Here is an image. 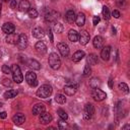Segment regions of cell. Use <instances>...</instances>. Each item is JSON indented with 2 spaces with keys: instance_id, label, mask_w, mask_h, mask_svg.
<instances>
[{
  "instance_id": "cell-1",
  "label": "cell",
  "mask_w": 130,
  "mask_h": 130,
  "mask_svg": "<svg viewBox=\"0 0 130 130\" xmlns=\"http://www.w3.org/2000/svg\"><path fill=\"white\" fill-rule=\"evenodd\" d=\"M52 86L49 85V84H43L39 87V89L37 90V95L39 98H42V99H47L49 98L51 94H52Z\"/></svg>"
},
{
  "instance_id": "cell-37",
  "label": "cell",
  "mask_w": 130,
  "mask_h": 130,
  "mask_svg": "<svg viewBox=\"0 0 130 130\" xmlns=\"http://www.w3.org/2000/svg\"><path fill=\"white\" fill-rule=\"evenodd\" d=\"M2 72L4 74H10L11 73V68L8 67V65H3L2 66Z\"/></svg>"
},
{
  "instance_id": "cell-40",
  "label": "cell",
  "mask_w": 130,
  "mask_h": 130,
  "mask_svg": "<svg viewBox=\"0 0 130 130\" xmlns=\"http://www.w3.org/2000/svg\"><path fill=\"white\" fill-rule=\"evenodd\" d=\"M3 85H5V86H12V82H11V80H9V79H4L3 80Z\"/></svg>"
},
{
  "instance_id": "cell-5",
  "label": "cell",
  "mask_w": 130,
  "mask_h": 130,
  "mask_svg": "<svg viewBox=\"0 0 130 130\" xmlns=\"http://www.w3.org/2000/svg\"><path fill=\"white\" fill-rule=\"evenodd\" d=\"M94 114V108L91 104H86L83 109V118L85 120H89Z\"/></svg>"
},
{
  "instance_id": "cell-38",
  "label": "cell",
  "mask_w": 130,
  "mask_h": 130,
  "mask_svg": "<svg viewBox=\"0 0 130 130\" xmlns=\"http://www.w3.org/2000/svg\"><path fill=\"white\" fill-rule=\"evenodd\" d=\"M58 125H59V128H60V129H64V128L67 127V123H66L65 120H63V119H61V120L58 122Z\"/></svg>"
},
{
  "instance_id": "cell-48",
  "label": "cell",
  "mask_w": 130,
  "mask_h": 130,
  "mask_svg": "<svg viewBox=\"0 0 130 130\" xmlns=\"http://www.w3.org/2000/svg\"><path fill=\"white\" fill-rule=\"evenodd\" d=\"M112 30H113V35H115V34H116V29H115L114 27H112Z\"/></svg>"
},
{
  "instance_id": "cell-49",
  "label": "cell",
  "mask_w": 130,
  "mask_h": 130,
  "mask_svg": "<svg viewBox=\"0 0 130 130\" xmlns=\"http://www.w3.org/2000/svg\"><path fill=\"white\" fill-rule=\"evenodd\" d=\"M3 2H8V1H10V0H2Z\"/></svg>"
},
{
  "instance_id": "cell-3",
  "label": "cell",
  "mask_w": 130,
  "mask_h": 130,
  "mask_svg": "<svg viewBox=\"0 0 130 130\" xmlns=\"http://www.w3.org/2000/svg\"><path fill=\"white\" fill-rule=\"evenodd\" d=\"M11 73H12V77H13V80L16 82V83H21L22 80H23V76H22V73L20 71V68L17 64H13L11 66Z\"/></svg>"
},
{
  "instance_id": "cell-17",
  "label": "cell",
  "mask_w": 130,
  "mask_h": 130,
  "mask_svg": "<svg viewBox=\"0 0 130 130\" xmlns=\"http://www.w3.org/2000/svg\"><path fill=\"white\" fill-rule=\"evenodd\" d=\"M32 36L36 38V39H42L44 36H45V31L42 27L40 26H37L32 29Z\"/></svg>"
},
{
  "instance_id": "cell-29",
  "label": "cell",
  "mask_w": 130,
  "mask_h": 130,
  "mask_svg": "<svg viewBox=\"0 0 130 130\" xmlns=\"http://www.w3.org/2000/svg\"><path fill=\"white\" fill-rule=\"evenodd\" d=\"M53 29L56 31V32H58V34H60V32H62L63 31V29H64V27H63V25L60 23V22H54V25H53Z\"/></svg>"
},
{
  "instance_id": "cell-35",
  "label": "cell",
  "mask_w": 130,
  "mask_h": 130,
  "mask_svg": "<svg viewBox=\"0 0 130 130\" xmlns=\"http://www.w3.org/2000/svg\"><path fill=\"white\" fill-rule=\"evenodd\" d=\"M102 13H103V16L105 17V19H109L110 18V10H109V8L107 6H104L103 7Z\"/></svg>"
},
{
  "instance_id": "cell-33",
  "label": "cell",
  "mask_w": 130,
  "mask_h": 130,
  "mask_svg": "<svg viewBox=\"0 0 130 130\" xmlns=\"http://www.w3.org/2000/svg\"><path fill=\"white\" fill-rule=\"evenodd\" d=\"M27 14H28V16H29L30 18H36V17H38V11H37L36 9H34V8H29V9L27 10Z\"/></svg>"
},
{
  "instance_id": "cell-24",
  "label": "cell",
  "mask_w": 130,
  "mask_h": 130,
  "mask_svg": "<svg viewBox=\"0 0 130 130\" xmlns=\"http://www.w3.org/2000/svg\"><path fill=\"white\" fill-rule=\"evenodd\" d=\"M63 90L67 95H73L76 92V86L75 85H66V86H64Z\"/></svg>"
},
{
  "instance_id": "cell-10",
  "label": "cell",
  "mask_w": 130,
  "mask_h": 130,
  "mask_svg": "<svg viewBox=\"0 0 130 130\" xmlns=\"http://www.w3.org/2000/svg\"><path fill=\"white\" fill-rule=\"evenodd\" d=\"M52 119H53V117L51 116L50 113H47V112L44 111L43 113L40 114V122H41L42 124H44V125L49 124V123L52 121Z\"/></svg>"
},
{
  "instance_id": "cell-4",
  "label": "cell",
  "mask_w": 130,
  "mask_h": 130,
  "mask_svg": "<svg viewBox=\"0 0 130 130\" xmlns=\"http://www.w3.org/2000/svg\"><path fill=\"white\" fill-rule=\"evenodd\" d=\"M91 95H92L93 100H94V101H96V102H102V101H104V100L107 98L106 92H105V91H103L102 89L98 88V87L92 88Z\"/></svg>"
},
{
  "instance_id": "cell-43",
  "label": "cell",
  "mask_w": 130,
  "mask_h": 130,
  "mask_svg": "<svg viewBox=\"0 0 130 130\" xmlns=\"http://www.w3.org/2000/svg\"><path fill=\"white\" fill-rule=\"evenodd\" d=\"M112 14H113V16H114L115 18H119V17H120V12H119L118 10H113Z\"/></svg>"
},
{
  "instance_id": "cell-34",
  "label": "cell",
  "mask_w": 130,
  "mask_h": 130,
  "mask_svg": "<svg viewBox=\"0 0 130 130\" xmlns=\"http://www.w3.org/2000/svg\"><path fill=\"white\" fill-rule=\"evenodd\" d=\"M57 113H58V115H59V117H60L61 119H63V120H67V119H68V115H67V113H66L64 110L59 109V110L57 111Z\"/></svg>"
},
{
  "instance_id": "cell-36",
  "label": "cell",
  "mask_w": 130,
  "mask_h": 130,
  "mask_svg": "<svg viewBox=\"0 0 130 130\" xmlns=\"http://www.w3.org/2000/svg\"><path fill=\"white\" fill-rule=\"evenodd\" d=\"M91 73V69H90V66L88 64H86L84 66V69H83V75L84 76H89Z\"/></svg>"
},
{
  "instance_id": "cell-47",
  "label": "cell",
  "mask_w": 130,
  "mask_h": 130,
  "mask_svg": "<svg viewBox=\"0 0 130 130\" xmlns=\"http://www.w3.org/2000/svg\"><path fill=\"white\" fill-rule=\"evenodd\" d=\"M128 128H130V126H129V125H125V126L123 127V129H128Z\"/></svg>"
},
{
  "instance_id": "cell-19",
  "label": "cell",
  "mask_w": 130,
  "mask_h": 130,
  "mask_svg": "<svg viewBox=\"0 0 130 130\" xmlns=\"http://www.w3.org/2000/svg\"><path fill=\"white\" fill-rule=\"evenodd\" d=\"M78 38H79V35L78 32L75 30V29H70L69 32H68V39L70 42L72 43H75L78 41Z\"/></svg>"
},
{
  "instance_id": "cell-12",
  "label": "cell",
  "mask_w": 130,
  "mask_h": 130,
  "mask_svg": "<svg viewBox=\"0 0 130 130\" xmlns=\"http://www.w3.org/2000/svg\"><path fill=\"white\" fill-rule=\"evenodd\" d=\"M2 30H3V32H5L6 35H10V34L14 32L15 26H14L11 22H5V23L2 25Z\"/></svg>"
},
{
  "instance_id": "cell-20",
  "label": "cell",
  "mask_w": 130,
  "mask_h": 130,
  "mask_svg": "<svg viewBox=\"0 0 130 130\" xmlns=\"http://www.w3.org/2000/svg\"><path fill=\"white\" fill-rule=\"evenodd\" d=\"M75 22H76V24H77L78 26H82V25L84 24V22H85V15H84V13L79 12V13L76 15Z\"/></svg>"
},
{
  "instance_id": "cell-23",
  "label": "cell",
  "mask_w": 130,
  "mask_h": 130,
  "mask_svg": "<svg viewBox=\"0 0 130 130\" xmlns=\"http://www.w3.org/2000/svg\"><path fill=\"white\" fill-rule=\"evenodd\" d=\"M65 17H66V20H67L69 23H73V22L75 21L76 15H75V13H74L73 10H68V11L66 12Z\"/></svg>"
},
{
  "instance_id": "cell-32",
  "label": "cell",
  "mask_w": 130,
  "mask_h": 130,
  "mask_svg": "<svg viewBox=\"0 0 130 130\" xmlns=\"http://www.w3.org/2000/svg\"><path fill=\"white\" fill-rule=\"evenodd\" d=\"M119 89L121 90V91H123V92H125V93H128L129 92V87H128V85L126 84V83H124V82H121V83H119Z\"/></svg>"
},
{
  "instance_id": "cell-6",
  "label": "cell",
  "mask_w": 130,
  "mask_h": 130,
  "mask_svg": "<svg viewBox=\"0 0 130 130\" xmlns=\"http://www.w3.org/2000/svg\"><path fill=\"white\" fill-rule=\"evenodd\" d=\"M27 42H28V40H27L26 35L20 34V35L18 36V40H17L16 45H17V47H18L19 50H24V49L27 47Z\"/></svg>"
},
{
  "instance_id": "cell-52",
  "label": "cell",
  "mask_w": 130,
  "mask_h": 130,
  "mask_svg": "<svg viewBox=\"0 0 130 130\" xmlns=\"http://www.w3.org/2000/svg\"><path fill=\"white\" fill-rule=\"evenodd\" d=\"M52 1H55V0H52Z\"/></svg>"
},
{
  "instance_id": "cell-41",
  "label": "cell",
  "mask_w": 130,
  "mask_h": 130,
  "mask_svg": "<svg viewBox=\"0 0 130 130\" xmlns=\"http://www.w3.org/2000/svg\"><path fill=\"white\" fill-rule=\"evenodd\" d=\"M99 22H100V16H93V19H92L93 25H96Z\"/></svg>"
},
{
  "instance_id": "cell-31",
  "label": "cell",
  "mask_w": 130,
  "mask_h": 130,
  "mask_svg": "<svg viewBox=\"0 0 130 130\" xmlns=\"http://www.w3.org/2000/svg\"><path fill=\"white\" fill-rule=\"evenodd\" d=\"M55 101L58 103V104H65L66 103V98H65V95H63V94H57L56 96H55Z\"/></svg>"
},
{
  "instance_id": "cell-11",
  "label": "cell",
  "mask_w": 130,
  "mask_h": 130,
  "mask_svg": "<svg viewBox=\"0 0 130 130\" xmlns=\"http://www.w3.org/2000/svg\"><path fill=\"white\" fill-rule=\"evenodd\" d=\"M57 17H58V13L56 11H54V10H49L45 14V19L47 21H50V22H55Z\"/></svg>"
},
{
  "instance_id": "cell-22",
  "label": "cell",
  "mask_w": 130,
  "mask_h": 130,
  "mask_svg": "<svg viewBox=\"0 0 130 130\" xmlns=\"http://www.w3.org/2000/svg\"><path fill=\"white\" fill-rule=\"evenodd\" d=\"M29 8H30V4H29L28 0H21V1H20V3H19V10H20V11L25 12V11H27Z\"/></svg>"
},
{
  "instance_id": "cell-25",
  "label": "cell",
  "mask_w": 130,
  "mask_h": 130,
  "mask_svg": "<svg viewBox=\"0 0 130 130\" xmlns=\"http://www.w3.org/2000/svg\"><path fill=\"white\" fill-rule=\"evenodd\" d=\"M17 40H18V36L14 32H12L6 37V43H8V44H16Z\"/></svg>"
},
{
  "instance_id": "cell-16",
  "label": "cell",
  "mask_w": 130,
  "mask_h": 130,
  "mask_svg": "<svg viewBox=\"0 0 130 130\" xmlns=\"http://www.w3.org/2000/svg\"><path fill=\"white\" fill-rule=\"evenodd\" d=\"M92 44H93V47L95 49H101L103 47V45H104V39L101 36H95L93 38Z\"/></svg>"
},
{
  "instance_id": "cell-27",
  "label": "cell",
  "mask_w": 130,
  "mask_h": 130,
  "mask_svg": "<svg viewBox=\"0 0 130 130\" xmlns=\"http://www.w3.org/2000/svg\"><path fill=\"white\" fill-rule=\"evenodd\" d=\"M17 93L18 92L15 89H8L7 91L4 92V98L5 99H13V98H15L17 95Z\"/></svg>"
},
{
  "instance_id": "cell-45",
  "label": "cell",
  "mask_w": 130,
  "mask_h": 130,
  "mask_svg": "<svg viewBox=\"0 0 130 130\" xmlns=\"http://www.w3.org/2000/svg\"><path fill=\"white\" fill-rule=\"evenodd\" d=\"M6 112H1L0 113V118H2V119H4V118H6Z\"/></svg>"
},
{
  "instance_id": "cell-18",
  "label": "cell",
  "mask_w": 130,
  "mask_h": 130,
  "mask_svg": "<svg viewBox=\"0 0 130 130\" xmlns=\"http://www.w3.org/2000/svg\"><path fill=\"white\" fill-rule=\"evenodd\" d=\"M27 66L29 68H31L32 70H40L41 69V64L35 59H28L27 60Z\"/></svg>"
},
{
  "instance_id": "cell-7",
  "label": "cell",
  "mask_w": 130,
  "mask_h": 130,
  "mask_svg": "<svg viewBox=\"0 0 130 130\" xmlns=\"http://www.w3.org/2000/svg\"><path fill=\"white\" fill-rule=\"evenodd\" d=\"M25 80L28 83V85L30 86H36L38 84V80H37V75L36 73H34L32 71H28L25 74Z\"/></svg>"
},
{
  "instance_id": "cell-14",
  "label": "cell",
  "mask_w": 130,
  "mask_h": 130,
  "mask_svg": "<svg viewBox=\"0 0 130 130\" xmlns=\"http://www.w3.org/2000/svg\"><path fill=\"white\" fill-rule=\"evenodd\" d=\"M12 121L14 122L15 125H21V124L25 121V117H24L23 114L17 113V114H15V115L12 117Z\"/></svg>"
},
{
  "instance_id": "cell-26",
  "label": "cell",
  "mask_w": 130,
  "mask_h": 130,
  "mask_svg": "<svg viewBox=\"0 0 130 130\" xmlns=\"http://www.w3.org/2000/svg\"><path fill=\"white\" fill-rule=\"evenodd\" d=\"M83 57H84V52H83V51H76V52L73 54V56H72V60H73V62L77 63V62H79Z\"/></svg>"
},
{
  "instance_id": "cell-8",
  "label": "cell",
  "mask_w": 130,
  "mask_h": 130,
  "mask_svg": "<svg viewBox=\"0 0 130 130\" xmlns=\"http://www.w3.org/2000/svg\"><path fill=\"white\" fill-rule=\"evenodd\" d=\"M57 48H58L60 54H61L63 57L68 56V54H69V47H68L67 44H65L64 42H60V43L57 44Z\"/></svg>"
},
{
  "instance_id": "cell-13",
  "label": "cell",
  "mask_w": 130,
  "mask_h": 130,
  "mask_svg": "<svg viewBox=\"0 0 130 130\" xmlns=\"http://www.w3.org/2000/svg\"><path fill=\"white\" fill-rule=\"evenodd\" d=\"M35 49H36V51H37L39 54H45V53L47 52V46H46V44H45L44 42H42V41H39V42L36 44Z\"/></svg>"
},
{
  "instance_id": "cell-21",
  "label": "cell",
  "mask_w": 130,
  "mask_h": 130,
  "mask_svg": "<svg viewBox=\"0 0 130 130\" xmlns=\"http://www.w3.org/2000/svg\"><path fill=\"white\" fill-rule=\"evenodd\" d=\"M45 111V106L43 104H36L32 108V114L34 115H40Z\"/></svg>"
},
{
  "instance_id": "cell-2",
  "label": "cell",
  "mask_w": 130,
  "mask_h": 130,
  "mask_svg": "<svg viewBox=\"0 0 130 130\" xmlns=\"http://www.w3.org/2000/svg\"><path fill=\"white\" fill-rule=\"evenodd\" d=\"M48 62H49L50 67L54 70L59 69L60 66H61V60H60V57L57 55V53H51L49 55Z\"/></svg>"
},
{
  "instance_id": "cell-9",
  "label": "cell",
  "mask_w": 130,
  "mask_h": 130,
  "mask_svg": "<svg viewBox=\"0 0 130 130\" xmlns=\"http://www.w3.org/2000/svg\"><path fill=\"white\" fill-rule=\"evenodd\" d=\"M89 39H90L89 34H88L86 30L82 29V30L80 31V34H79V38H78V41L80 42V44L83 45V46L86 45V44L89 42Z\"/></svg>"
},
{
  "instance_id": "cell-50",
  "label": "cell",
  "mask_w": 130,
  "mask_h": 130,
  "mask_svg": "<svg viewBox=\"0 0 130 130\" xmlns=\"http://www.w3.org/2000/svg\"><path fill=\"white\" fill-rule=\"evenodd\" d=\"M0 13H1V5H0Z\"/></svg>"
},
{
  "instance_id": "cell-44",
  "label": "cell",
  "mask_w": 130,
  "mask_h": 130,
  "mask_svg": "<svg viewBox=\"0 0 130 130\" xmlns=\"http://www.w3.org/2000/svg\"><path fill=\"white\" fill-rule=\"evenodd\" d=\"M48 36H49V38H50V42L52 43V42H53V34H52V29H51V28L48 29Z\"/></svg>"
},
{
  "instance_id": "cell-46",
  "label": "cell",
  "mask_w": 130,
  "mask_h": 130,
  "mask_svg": "<svg viewBox=\"0 0 130 130\" xmlns=\"http://www.w3.org/2000/svg\"><path fill=\"white\" fill-rule=\"evenodd\" d=\"M109 87H110V88L113 87V79H112V78L109 79Z\"/></svg>"
},
{
  "instance_id": "cell-42",
  "label": "cell",
  "mask_w": 130,
  "mask_h": 130,
  "mask_svg": "<svg viewBox=\"0 0 130 130\" xmlns=\"http://www.w3.org/2000/svg\"><path fill=\"white\" fill-rule=\"evenodd\" d=\"M16 6H17V2H16L15 0H11V2H10V7H11L12 9H15Z\"/></svg>"
},
{
  "instance_id": "cell-30",
  "label": "cell",
  "mask_w": 130,
  "mask_h": 130,
  "mask_svg": "<svg viewBox=\"0 0 130 130\" xmlns=\"http://www.w3.org/2000/svg\"><path fill=\"white\" fill-rule=\"evenodd\" d=\"M89 85H90L91 88H95V87H98V86L100 85V79L96 78V77L91 78L90 81H89Z\"/></svg>"
},
{
  "instance_id": "cell-28",
  "label": "cell",
  "mask_w": 130,
  "mask_h": 130,
  "mask_svg": "<svg viewBox=\"0 0 130 130\" xmlns=\"http://www.w3.org/2000/svg\"><path fill=\"white\" fill-rule=\"evenodd\" d=\"M87 63H89V65H96L98 64V56L95 54H89L87 56Z\"/></svg>"
},
{
  "instance_id": "cell-51",
  "label": "cell",
  "mask_w": 130,
  "mask_h": 130,
  "mask_svg": "<svg viewBox=\"0 0 130 130\" xmlns=\"http://www.w3.org/2000/svg\"><path fill=\"white\" fill-rule=\"evenodd\" d=\"M0 107H2V104H1V103H0Z\"/></svg>"
},
{
  "instance_id": "cell-15",
  "label": "cell",
  "mask_w": 130,
  "mask_h": 130,
  "mask_svg": "<svg viewBox=\"0 0 130 130\" xmlns=\"http://www.w3.org/2000/svg\"><path fill=\"white\" fill-rule=\"evenodd\" d=\"M110 54H111V47L110 46H106L102 49V52H101V57L103 60L105 61H108L110 59Z\"/></svg>"
},
{
  "instance_id": "cell-39",
  "label": "cell",
  "mask_w": 130,
  "mask_h": 130,
  "mask_svg": "<svg viewBox=\"0 0 130 130\" xmlns=\"http://www.w3.org/2000/svg\"><path fill=\"white\" fill-rule=\"evenodd\" d=\"M117 5L121 8H125L126 7V1L125 0H117Z\"/></svg>"
}]
</instances>
